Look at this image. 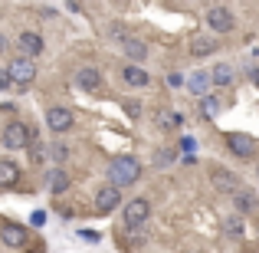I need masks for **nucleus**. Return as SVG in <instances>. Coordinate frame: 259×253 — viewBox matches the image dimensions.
<instances>
[{"label":"nucleus","mask_w":259,"mask_h":253,"mask_svg":"<svg viewBox=\"0 0 259 253\" xmlns=\"http://www.w3.org/2000/svg\"><path fill=\"white\" fill-rule=\"evenodd\" d=\"M233 23H236V17H233V10H230V7H210L207 10V26L213 33H230L233 30Z\"/></svg>","instance_id":"423d86ee"},{"label":"nucleus","mask_w":259,"mask_h":253,"mask_svg":"<svg viewBox=\"0 0 259 253\" xmlns=\"http://www.w3.org/2000/svg\"><path fill=\"white\" fill-rule=\"evenodd\" d=\"M4 46H7V43H4V40H0V50H4Z\"/></svg>","instance_id":"7c9ffc66"},{"label":"nucleus","mask_w":259,"mask_h":253,"mask_svg":"<svg viewBox=\"0 0 259 253\" xmlns=\"http://www.w3.org/2000/svg\"><path fill=\"white\" fill-rule=\"evenodd\" d=\"M227 148L236 155V158H243V161H249V158L259 155V141L253 138V135H243V132H230L227 135Z\"/></svg>","instance_id":"20e7f679"},{"label":"nucleus","mask_w":259,"mask_h":253,"mask_svg":"<svg viewBox=\"0 0 259 253\" xmlns=\"http://www.w3.org/2000/svg\"><path fill=\"white\" fill-rule=\"evenodd\" d=\"M253 86H256V89H259V69H256V73H253Z\"/></svg>","instance_id":"c756f323"},{"label":"nucleus","mask_w":259,"mask_h":253,"mask_svg":"<svg viewBox=\"0 0 259 253\" xmlns=\"http://www.w3.org/2000/svg\"><path fill=\"white\" fill-rule=\"evenodd\" d=\"M17 46H20V53H23L26 59H36L39 53H43V37H39L36 30H23L20 40H17Z\"/></svg>","instance_id":"9d476101"},{"label":"nucleus","mask_w":259,"mask_h":253,"mask_svg":"<svg viewBox=\"0 0 259 253\" xmlns=\"http://www.w3.org/2000/svg\"><path fill=\"white\" fill-rule=\"evenodd\" d=\"M121 204V191L115 188V184H105V188L95 191V210L99 214H108V210H115Z\"/></svg>","instance_id":"1a4fd4ad"},{"label":"nucleus","mask_w":259,"mask_h":253,"mask_svg":"<svg viewBox=\"0 0 259 253\" xmlns=\"http://www.w3.org/2000/svg\"><path fill=\"white\" fill-rule=\"evenodd\" d=\"M213 50H217V43L210 37H194V40H190V56H197V59L210 56Z\"/></svg>","instance_id":"dca6fc26"},{"label":"nucleus","mask_w":259,"mask_h":253,"mask_svg":"<svg viewBox=\"0 0 259 253\" xmlns=\"http://www.w3.org/2000/svg\"><path fill=\"white\" fill-rule=\"evenodd\" d=\"M141 177V161L135 158V155H118V158H112V165H108V181L115 184V188H128V184H135Z\"/></svg>","instance_id":"f257e3e1"},{"label":"nucleus","mask_w":259,"mask_h":253,"mask_svg":"<svg viewBox=\"0 0 259 253\" xmlns=\"http://www.w3.org/2000/svg\"><path fill=\"white\" fill-rule=\"evenodd\" d=\"M223 234H227L230 240H240V237L246 234V224H243V217H240V214L227 217V221H223Z\"/></svg>","instance_id":"a211bd4d"},{"label":"nucleus","mask_w":259,"mask_h":253,"mask_svg":"<svg viewBox=\"0 0 259 253\" xmlns=\"http://www.w3.org/2000/svg\"><path fill=\"white\" fill-rule=\"evenodd\" d=\"M220 112H223V99H217V95H203L200 99V115L203 119H217Z\"/></svg>","instance_id":"412c9836"},{"label":"nucleus","mask_w":259,"mask_h":253,"mask_svg":"<svg viewBox=\"0 0 259 253\" xmlns=\"http://www.w3.org/2000/svg\"><path fill=\"white\" fill-rule=\"evenodd\" d=\"M194 253H203V250H194Z\"/></svg>","instance_id":"2f4dec72"},{"label":"nucleus","mask_w":259,"mask_h":253,"mask_svg":"<svg viewBox=\"0 0 259 253\" xmlns=\"http://www.w3.org/2000/svg\"><path fill=\"white\" fill-rule=\"evenodd\" d=\"M46 125L53 128V132H69L72 128V112L63 105H53L50 112H46Z\"/></svg>","instance_id":"9b49d317"},{"label":"nucleus","mask_w":259,"mask_h":253,"mask_svg":"<svg viewBox=\"0 0 259 253\" xmlns=\"http://www.w3.org/2000/svg\"><path fill=\"white\" fill-rule=\"evenodd\" d=\"M0 86H13V83H10V73H7V69H0Z\"/></svg>","instance_id":"cd10ccee"},{"label":"nucleus","mask_w":259,"mask_h":253,"mask_svg":"<svg viewBox=\"0 0 259 253\" xmlns=\"http://www.w3.org/2000/svg\"><path fill=\"white\" fill-rule=\"evenodd\" d=\"M20 181V168L13 161H0V188H13Z\"/></svg>","instance_id":"aec40b11"},{"label":"nucleus","mask_w":259,"mask_h":253,"mask_svg":"<svg viewBox=\"0 0 259 253\" xmlns=\"http://www.w3.org/2000/svg\"><path fill=\"white\" fill-rule=\"evenodd\" d=\"M121 79H125L128 86H138V89L151 83V79H148V73L141 69V66H135V63H128V66H125V73H121Z\"/></svg>","instance_id":"4468645a"},{"label":"nucleus","mask_w":259,"mask_h":253,"mask_svg":"<svg viewBox=\"0 0 259 253\" xmlns=\"http://www.w3.org/2000/svg\"><path fill=\"white\" fill-rule=\"evenodd\" d=\"M171 161H174V152H171V148H164V152L154 155V165H158V168H167Z\"/></svg>","instance_id":"b1692460"},{"label":"nucleus","mask_w":259,"mask_h":253,"mask_svg":"<svg viewBox=\"0 0 259 253\" xmlns=\"http://www.w3.org/2000/svg\"><path fill=\"white\" fill-rule=\"evenodd\" d=\"M36 141V132L26 122H10L4 128V148H30Z\"/></svg>","instance_id":"f03ea898"},{"label":"nucleus","mask_w":259,"mask_h":253,"mask_svg":"<svg viewBox=\"0 0 259 253\" xmlns=\"http://www.w3.org/2000/svg\"><path fill=\"white\" fill-rule=\"evenodd\" d=\"M76 83L82 86V89H89V92H95V89L102 86V73L92 69V66H82V69L76 73Z\"/></svg>","instance_id":"ddd939ff"},{"label":"nucleus","mask_w":259,"mask_h":253,"mask_svg":"<svg viewBox=\"0 0 259 253\" xmlns=\"http://www.w3.org/2000/svg\"><path fill=\"white\" fill-rule=\"evenodd\" d=\"M233 76H236V73H233V66H230V63H217L213 69H210L213 86H230V83H233Z\"/></svg>","instance_id":"f3484780"},{"label":"nucleus","mask_w":259,"mask_h":253,"mask_svg":"<svg viewBox=\"0 0 259 253\" xmlns=\"http://www.w3.org/2000/svg\"><path fill=\"white\" fill-rule=\"evenodd\" d=\"M167 83H171V86H181V83H184L181 73H171V76H167Z\"/></svg>","instance_id":"c85d7f7f"},{"label":"nucleus","mask_w":259,"mask_h":253,"mask_svg":"<svg viewBox=\"0 0 259 253\" xmlns=\"http://www.w3.org/2000/svg\"><path fill=\"white\" fill-rule=\"evenodd\" d=\"M82 237H85V240H89V243H95V240H99V230H85V234H82Z\"/></svg>","instance_id":"bb28decb"},{"label":"nucleus","mask_w":259,"mask_h":253,"mask_svg":"<svg viewBox=\"0 0 259 253\" xmlns=\"http://www.w3.org/2000/svg\"><path fill=\"white\" fill-rule=\"evenodd\" d=\"M7 73H10V83L17 86V89H26L33 79H36V63L26 59V56H17L10 66H7Z\"/></svg>","instance_id":"7ed1b4c3"},{"label":"nucleus","mask_w":259,"mask_h":253,"mask_svg":"<svg viewBox=\"0 0 259 253\" xmlns=\"http://www.w3.org/2000/svg\"><path fill=\"white\" fill-rule=\"evenodd\" d=\"M210 73H203V69H197V73H190V79H187V92H194V95H207V89H210Z\"/></svg>","instance_id":"f8f14e48"},{"label":"nucleus","mask_w":259,"mask_h":253,"mask_svg":"<svg viewBox=\"0 0 259 253\" xmlns=\"http://www.w3.org/2000/svg\"><path fill=\"white\" fill-rule=\"evenodd\" d=\"M50 158H53V161H66V158H69V148H66V145H53Z\"/></svg>","instance_id":"393cba45"},{"label":"nucleus","mask_w":259,"mask_h":253,"mask_svg":"<svg viewBox=\"0 0 259 253\" xmlns=\"http://www.w3.org/2000/svg\"><path fill=\"white\" fill-rule=\"evenodd\" d=\"M233 201H236V207H240V210H256V207H259V197L253 194V191H246V188H243L240 194L233 197Z\"/></svg>","instance_id":"4be33fe9"},{"label":"nucleus","mask_w":259,"mask_h":253,"mask_svg":"<svg viewBox=\"0 0 259 253\" xmlns=\"http://www.w3.org/2000/svg\"><path fill=\"white\" fill-rule=\"evenodd\" d=\"M108 37H112V40H121V46H125L128 40H135L132 33H128V26H125V23H115L112 30H108Z\"/></svg>","instance_id":"5701e85b"},{"label":"nucleus","mask_w":259,"mask_h":253,"mask_svg":"<svg viewBox=\"0 0 259 253\" xmlns=\"http://www.w3.org/2000/svg\"><path fill=\"white\" fill-rule=\"evenodd\" d=\"M125 112L132 115V119H138V115H141V102L138 99H125Z\"/></svg>","instance_id":"a878e982"},{"label":"nucleus","mask_w":259,"mask_h":253,"mask_svg":"<svg viewBox=\"0 0 259 253\" xmlns=\"http://www.w3.org/2000/svg\"><path fill=\"white\" fill-rule=\"evenodd\" d=\"M0 240H4L7 247L20 250V247H26V243H30V234H26V227H20V224L4 221V224H0Z\"/></svg>","instance_id":"6e6552de"},{"label":"nucleus","mask_w":259,"mask_h":253,"mask_svg":"<svg viewBox=\"0 0 259 253\" xmlns=\"http://www.w3.org/2000/svg\"><path fill=\"white\" fill-rule=\"evenodd\" d=\"M46 188L53 191V194H63V191H69V174H66V171H50V174H46Z\"/></svg>","instance_id":"2eb2a0df"},{"label":"nucleus","mask_w":259,"mask_h":253,"mask_svg":"<svg viewBox=\"0 0 259 253\" xmlns=\"http://www.w3.org/2000/svg\"><path fill=\"white\" fill-rule=\"evenodd\" d=\"M210 181H213V188L220 191V194H230V197H236L243 191L240 177H236L230 168H220V165H210Z\"/></svg>","instance_id":"39448f33"},{"label":"nucleus","mask_w":259,"mask_h":253,"mask_svg":"<svg viewBox=\"0 0 259 253\" xmlns=\"http://www.w3.org/2000/svg\"><path fill=\"white\" fill-rule=\"evenodd\" d=\"M148 214H151V204H148L145 197H135V201H128L125 207H121V217H125L128 227H141V224L148 221Z\"/></svg>","instance_id":"0eeeda50"},{"label":"nucleus","mask_w":259,"mask_h":253,"mask_svg":"<svg viewBox=\"0 0 259 253\" xmlns=\"http://www.w3.org/2000/svg\"><path fill=\"white\" fill-rule=\"evenodd\" d=\"M121 50H125V56L132 59L135 66H138V63H145V56H148V46L141 43V40H128V43L121 46Z\"/></svg>","instance_id":"6ab92c4d"}]
</instances>
